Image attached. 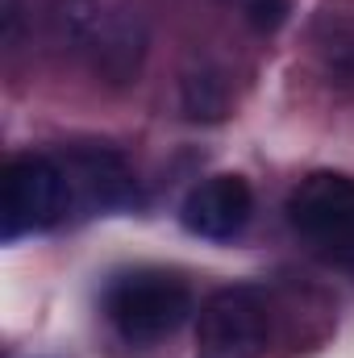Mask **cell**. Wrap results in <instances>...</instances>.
I'll return each instance as SVG.
<instances>
[{
	"instance_id": "8992f818",
	"label": "cell",
	"mask_w": 354,
	"mask_h": 358,
	"mask_svg": "<svg viewBox=\"0 0 354 358\" xmlns=\"http://www.w3.org/2000/svg\"><path fill=\"white\" fill-rule=\"evenodd\" d=\"M255 213V196H250V183L242 176H213L204 183H196L179 208V221L192 238H204V242H229L246 229Z\"/></svg>"
},
{
	"instance_id": "277c9868",
	"label": "cell",
	"mask_w": 354,
	"mask_h": 358,
	"mask_svg": "<svg viewBox=\"0 0 354 358\" xmlns=\"http://www.w3.org/2000/svg\"><path fill=\"white\" fill-rule=\"evenodd\" d=\"M288 221L317 250L354 263V179L334 171L300 179V187L288 200Z\"/></svg>"
},
{
	"instance_id": "3957f363",
	"label": "cell",
	"mask_w": 354,
	"mask_h": 358,
	"mask_svg": "<svg viewBox=\"0 0 354 358\" xmlns=\"http://www.w3.org/2000/svg\"><path fill=\"white\" fill-rule=\"evenodd\" d=\"M71 204V179L55 159L21 155L4 171V242L42 234L63 221Z\"/></svg>"
},
{
	"instance_id": "7a4b0ae2",
	"label": "cell",
	"mask_w": 354,
	"mask_h": 358,
	"mask_svg": "<svg viewBox=\"0 0 354 358\" xmlns=\"http://www.w3.org/2000/svg\"><path fill=\"white\" fill-rule=\"evenodd\" d=\"M104 313L113 321V329L125 342H159L167 334H176L192 313V292L179 275L167 271H134L121 275L108 296H104Z\"/></svg>"
},
{
	"instance_id": "6da1fadb",
	"label": "cell",
	"mask_w": 354,
	"mask_h": 358,
	"mask_svg": "<svg viewBox=\"0 0 354 358\" xmlns=\"http://www.w3.org/2000/svg\"><path fill=\"white\" fill-rule=\"evenodd\" d=\"M50 21L63 46L84 59L100 80L125 84L138 76L146 55V29L129 8L113 0H55Z\"/></svg>"
},
{
	"instance_id": "5b68a950",
	"label": "cell",
	"mask_w": 354,
	"mask_h": 358,
	"mask_svg": "<svg viewBox=\"0 0 354 358\" xmlns=\"http://www.w3.org/2000/svg\"><path fill=\"white\" fill-rule=\"evenodd\" d=\"M200 358H259L267 346V308L259 292L225 287L200 308Z\"/></svg>"
},
{
	"instance_id": "52a82bcc",
	"label": "cell",
	"mask_w": 354,
	"mask_h": 358,
	"mask_svg": "<svg viewBox=\"0 0 354 358\" xmlns=\"http://www.w3.org/2000/svg\"><path fill=\"white\" fill-rule=\"evenodd\" d=\"M246 13H250V21H255L259 29H275V25L283 21L288 4H283V0H246Z\"/></svg>"
}]
</instances>
